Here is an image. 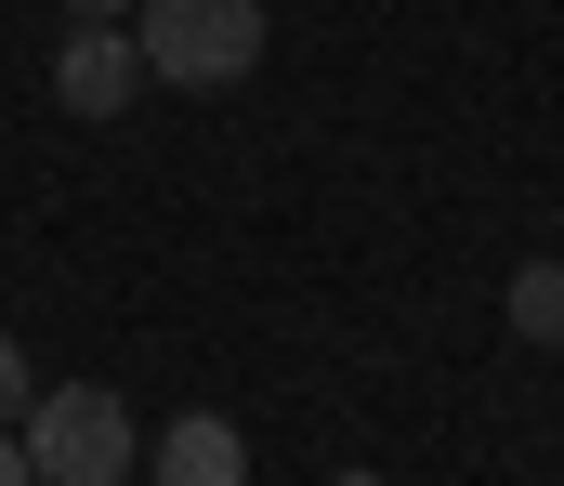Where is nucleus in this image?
Instances as JSON below:
<instances>
[{
	"mask_svg": "<svg viewBox=\"0 0 564 486\" xmlns=\"http://www.w3.org/2000/svg\"><path fill=\"white\" fill-rule=\"evenodd\" d=\"M144 26V79H171V93H224V79H250L263 66V0H132Z\"/></svg>",
	"mask_w": 564,
	"mask_h": 486,
	"instance_id": "nucleus-1",
	"label": "nucleus"
},
{
	"mask_svg": "<svg viewBox=\"0 0 564 486\" xmlns=\"http://www.w3.org/2000/svg\"><path fill=\"white\" fill-rule=\"evenodd\" d=\"M26 474L40 486H132V408L106 395V381H66V395H26Z\"/></svg>",
	"mask_w": 564,
	"mask_h": 486,
	"instance_id": "nucleus-2",
	"label": "nucleus"
},
{
	"mask_svg": "<svg viewBox=\"0 0 564 486\" xmlns=\"http://www.w3.org/2000/svg\"><path fill=\"white\" fill-rule=\"evenodd\" d=\"M132 93H144V40L119 13H79V26L53 40V106H66V119H119Z\"/></svg>",
	"mask_w": 564,
	"mask_h": 486,
	"instance_id": "nucleus-3",
	"label": "nucleus"
},
{
	"mask_svg": "<svg viewBox=\"0 0 564 486\" xmlns=\"http://www.w3.org/2000/svg\"><path fill=\"white\" fill-rule=\"evenodd\" d=\"M144 474L158 486H250V447H237V421H210V408H184L158 447H144Z\"/></svg>",
	"mask_w": 564,
	"mask_h": 486,
	"instance_id": "nucleus-4",
	"label": "nucleus"
},
{
	"mask_svg": "<svg viewBox=\"0 0 564 486\" xmlns=\"http://www.w3.org/2000/svg\"><path fill=\"white\" fill-rule=\"evenodd\" d=\"M499 316H512V342H564V250H539V263L512 277V303H499Z\"/></svg>",
	"mask_w": 564,
	"mask_h": 486,
	"instance_id": "nucleus-5",
	"label": "nucleus"
},
{
	"mask_svg": "<svg viewBox=\"0 0 564 486\" xmlns=\"http://www.w3.org/2000/svg\"><path fill=\"white\" fill-rule=\"evenodd\" d=\"M26 395H40V381H26V355L0 342V421H26Z\"/></svg>",
	"mask_w": 564,
	"mask_h": 486,
	"instance_id": "nucleus-6",
	"label": "nucleus"
},
{
	"mask_svg": "<svg viewBox=\"0 0 564 486\" xmlns=\"http://www.w3.org/2000/svg\"><path fill=\"white\" fill-rule=\"evenodd\" d=\"M0 486H40V474H26V447H13V434H0Z\"/></svg>",
	"mask_w": 564,
	"mask_h": 486,
	"instance_id": "nucleus-7",
	"label": "nucleus"
},
{
	"mask_svg": "<svg viewBox=\"0 0 564 486\" xmlns=\"http://www.w3.org/2000/svg\"><path fill=\"white\" fill-rule=\"evenodd\" d=\"M66 13H132V0H66Z\"/></svg>",
	"mask_w": 564,
	"mask_h": 486,
	"instance_id": "nucleus-8",
	"label": "nucleus"
},
{
	"mask_svg": "<svg viewBox=\"0 0 564 486\" xmlns=\"http://www.w3.org/2000/svg\"><path fill=\"white\" fill-rule=\"evenodd\" d=\"M341 486H368V474H341Z\"/></svg>",
	"mask_w": 564,
	"mask_h": 486,
	"instance_id": "nucleus-9",
	"label": "nucleus"
}]
</instances>
